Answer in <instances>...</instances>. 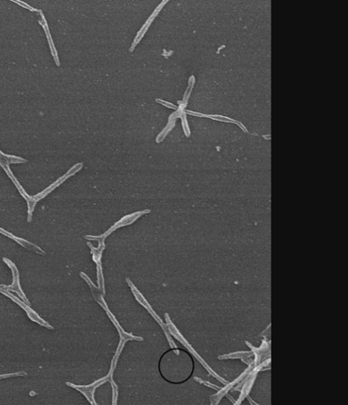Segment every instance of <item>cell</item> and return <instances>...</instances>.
Wrapping results in <instances>:
<instances>
[{
  "label": "cell",
  "instance_id": "1",
  "mask_svg": "<svg viewBox=\"0 0 348 405\" xmlns=\"http://www.w3.org/2000/svg\"><path fill=\"white\" fill-rule=\"evenodd\" d=\"M193 358L189 352L180 348L164 352L158 362L162 378L172 384H182L189 381L194 372Z\"/></svg>",
  "mask_w": 348,
  "mask_h": 405
}]
</instances>
